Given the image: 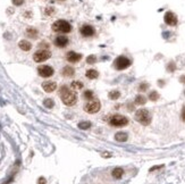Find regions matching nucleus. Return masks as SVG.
I'll use <instances>...</instances> for the list:
<instances>
[{
    "label": "nucleus",
    "instance_id": "obj_1",
    "mask_svg": "<svg viewBox=\"0 0 185 184\" xmlns=\"http://www.w3.org/2000/svg\"><path fill=\"white\" fill-rule=\"evenodd\" d=\"M59 95L61 98V101L64 102V105L66 106H74L75 103L77 102V95L76 93L69 89L68 86L63 85L59 90Z\"/></svg>",
    "mask_w": 185,
    "mask_h": 184
},
{
    "label": "nucleus",
    "instance_id": "obj_8",
    "mask_svg": "<svg viewBox=\"0 0 185 184\" xmlns=\"http://www.w3.org/2000/svg\"><path fill=\"white\" fill-rule=\"evenodd\" d=\"M38 73H39L40 76L42 77H50L53 75L55 71L52 68L51 66L49 65H42V66H39L38 67Z\"/></svg>",
    "mask_w": 185,
    "mask_h": 184
},
{
    "label": "nucleus",
    "instance_id": "obj_7",
    "mask_svg": "<svg viewBox=\"0 0 185 184\" xmlns=\"http://www.w3.org/2000/svg\"><path fill=\"white\" fill-rule=\"evenodd\" d=\"M50 57H51V52L47 49H42V50H38L33 55V60L35 63H42V61L48 60Z\"/></svg>",
    "mask_w": 185,
    "mask_h": 184
},
{
    "label": "nucleus",
    "instance_id": "obj_25",
    "mask_svg": "<svg viewBox=\"0 0 185 184\" xmlns=\"http://www.w3.org/2000/svg\"><path fill=\"white\" fill-rule=\"evenodd\" d=\"M78 129L81 130H87L91 127V123L90 122H81V123H78Z\"/></svg>",
    "mask_w": 185,
    "mask_h": 184
},
{
    "label": "nucleus",
    "instance_id": "obj_27",
    "mask_svg": "<svg viewBox=\"0 0 185 184\" xmlns=\"http://www.w3.org/2000/svg\"><path fill=\"white\" fill-rule=\"evenodd\" d=\"M95 61H97V57L94 55H90L86 58V63L87 64H94Z\"/></svg>",
    "mask_w": 185,
    "mask_h": 184
},
{
    "label": "nucleus",
    "instance_id": "obj_26",
    "mask_svg": "<svg viewBox=\"0 0 185 184\" xmlns=\"http://www.w3.org/2000/svg\"><path fill=\"white\" fill-rule=\"evenodd\" d=\"M149 99H150L151 101H157V100L159 99V93H158L157 91H152V92L149 94Z\"/></svg>",
    "mask_w": 185,
    "mask_h": 184
},
{
    "label": "nucleus",
    "instance_id": "obj_34",
    "mask_svg": "<svg viewBox=\"0 0 185 184\" xmlns=\"http://www.w3.org/2000/svg\"><path fill=\"white\" fill-rule=\"evenodd\" d=\"M59 1H65V0H59Z\"/></svg>",
    "mask_w": 185,
    "mask_h": 184
},
{
    "label": "nucleus",
    "instance_id": "obj_31",
    "mask_svg": "<svg viewBox=\"0 0 185 184\" xmlns=\"http://www.w3.org/2000/svg\"><path fill=\"white\" fill-rule=\"evenodd\" d=\"M181 117H182V120L185 123V106L183 107V109H182V114H181Z\"/></svg>",
    "mask_w": 185,
    "mask_h": 184
},
{
    "label": "nucleus",
    "instance_id": "obj_2",
    "mask_svg": "<svg viewBox=\"0 0 185 184\" xmlns=\"http://www.w3.org/2000/svg\"><path fill=\"white\" fill-rule=\"evenodd\" d=\"M151 120L152 118H151V115L148 109H143L142 108V109L136 110V113H135V120L139 122L140 124L144 125V126L150 124Z\"/></svg>",
    "mask_w": 185,
    "mask_h": 184
},
{
    "label": "nucleus",
    "instance_id": "obj_16",
    "mask_svg": "<svg viewBox=\"0 0 185 184\" xmlns=\"http://www.w3.org/2000/svg\"><path fill=\"white\" fill-rule=\"evenodd\" d=\"M85 76L87 78H90V80H95V78H98L99 76V73H98V71L97 69H87L85 72Z\"/></svg>",
    "mask_w": 185,
    "mask_h": 184
},
{
    "label": "nucleus",
    "instance_id": "obj_24",
    "mask_svg": "<svg viewBox=\"0 0 185 184\" xmlns=\"http://www.w3.org/2000/svg\"><path fill=\"white\" fill-rule=\"evenodd\" d=\"M43 106L47 108H52L53 106H55V102H53V100L50 98H47L44 99V101H43Z\"/></svg>",
    "mask_w": 185,
    "mask_h": 184
},
{
    "label": "nucleus",
    "instance_id": "obj_32",
    "mask_svg": "<svg viewBox=\"0 0 185 184\" xmlns=\"http://www.w3.org/2000/svg\"><path fill=\"white\" fill-rule=\"evenodd\" d=\"M53 12H55V9H53V8H47V9H46V14H47V15H51Z\"/></svg>",
    "mask_w": 185,
    "mask_h": 184
},
{
    "label": "nucleus",
    "instance_id": "obj_17",
    "mask_svg": "<svg viewBox=\"0 0 185 184\" xmlns=\"http://www.w3.org/2000/svg\"><path fill=\"white\" fill-rule=\"evenodd\" d=\"M127 139H128V135L126 132H118L115 134V140L118 142H125L127 141Z\"/></svg>",
    "mask_w": 185,
    "mask_h": 184
},
{
    "label": "nucleus",
    "instance_id": "obj_15",
    "mask_svg": "<svg viewBox=\"0 0 185 184\" xmlns=\"http://www.w3.org/2000/svg\"><path fill=\"white\" fill-rule=\"evenodd\" d=\"M112 177L116 179V180H121L123 175H124V169L121 168V167H117L115 169H112Z\"/></svg>",
    "mask_w": 185,
    "mask_h": 184
},
{
    "label": "nucleus",
    "instance_id": "obj_33",
    "mask_svg": "<svg viewBox=\"0 0 185 184\" xmlns=\"http://www.w3.org/2000/svg\"><path fill=\"white\" fill-rule=\"evenodd\" d=\"M163 167H164V165H160V166H153V167H151V168H150V172H153V171H156V169L163 168Z\"/></svg>",
    "mask_w": 185,
    "mask_h": 184
},
{
    "label": "nucleus",
    "instance_id": "obj_30",
    "mask_svg": "<svg viewBox=\"0 0 185 184\" xmlns=\"http://www.w3.org/2000/svg\"><path fill=\"white\" fill-rule=\"evenodd\" d=\"M38 184H47V180H46L43 176H41V177H39V180H38Z\"/></svg>",
    "mask_w": 185,
    "mask_h": 184
},
{
    "label": "nucleus",
    "instance_id": "obj_22",
    "mask_svg": "<svg viewBox=\"0 0 185 184\" xmlns=\"http://www.w3.org/2000/svg\"><path fill=\"white\" fill-rule=\"evenodd\" d=\"M70 88L73 90H81L83 88V83L81 81H73L70 84Z\"/></svg>",
    "mask_w": 185,
    "mask_h": 184
},
{
    "label": "nucleus",
    "instance_id": "obj_18",
    "mask_svg": "<svg viewBox=\"0 0 185 184\" xmlns=\"http://www.w3.org/2000/svg\"><path fill=\"white\" fill-rule=\"evenodd\" d=\"M74 74H75V69L73 67H70V66H65L63 68V75L65 77H70L73 76Z\"/></svg>",
    "mask_w": 185,
    "mask_h": 184
},
{
    "label": "nucleus",
    "instance_id": "obj_29",
    "mask_svg": "<svg viewBox=\"0 0 185 184\" xmlns=\"http://www.w3.org/2000/svg\"><path fill=\"white\" fill-rule=\"evenodd\" d=\"M12 1H13V4L15 6H22V5L24 4L25 0H12Z\"/></svg>",
    "mask_w": 185,
    "mask_h": 184
},
{
    "label": "nucleus",
    "instance_id": "obj_5",
    "mask_svg": "<svg viewBox=\"0 0 185 184\" xmlns=\"http://www.w3.org/2000/svg\"><path fill=\"white\" fill-rule=\"evenodd\" d=\"M100 108H101V103H100L99 99L98 98H93L89 100L84 105V110L86 113H89V114H95V113H98L100 110Z\"/></svg>",
    "mask_w": 185,
    "mask_h": 184
},
{
    "label": "nucleus",
    "instance_id": "obj_11",
    "mask_svg": "<svg viewBox=\"0 0 185 184\" xmlns=\"http://www.w3.org/2000/svg\"><path fill=\"white\" fill-rule=\"evenodd\" d=\"M55 46L58 48H65L67 44L69 43V40L67 36H65V35H58L56 39H55Z\"/></svg>",
    "mask_w": 185,
    "mask_h": 184
},
{
    "label": "nucleus",
    "instance_id": "obj_14",
    "mask_svg": "<svg viewBox=\"0 0 185 184\" xmlns=\"http://www.w3.org/2000/svg\"><path fill=\"white\" fill-rule=\"evenodd\" d=\"M18 47L21 48L23 51H30L31 48H32V43L29 42L27 40H21L18 42Z\"/></svg>",
    "mask_w": 185,
    "mask_h": 184
},
{
    "label": "nucleus",
    "instance_id": "obj_20",
    "mask_svg": "<svg viewBox=\"0 0 185 184\" xmlns=\"http://www.w3.org/2000/svg\"><path fill=\"white\" fill-rule=\"evenodd\" d=\"M26 35L27 36H30L32 39H35L38 36V31L35 30V29H32V27H29L27 30H26Z\"/></svg>",
    "mask_w": 185,
    "mask_h": 184
},
{
    "label": "nucleus",
    "instance_id": "obj_21",
    "mask_svg": "<svg viewBox=\"0 0 185 184\" xmlns=\"http://www.w3.org/2000/svg\"><path fill=\"white\" fill-rule=\"evenodd\" d=\"M108 97H109V99H111V100H117V99L121 97V92L117 90H112L109 92Z\"/></svg>",
    "mask_w": 185,
    "mask_h": 184
},
{
    "label": "nucleus",
    "instance_id": "obj_4",
    "mask_svg": "<svg viewBox=\"0 0 185 184\" xmlns=\"http://www.w3.org/2000/svg\"><path fill=\"white\" fill-rule=\"evenodd\" d=\"M132 65V60L125 57V56H118L115 61H114V67L117 71H123V69H126L127 67H129Z\"/></svg>",
    "mask_w": 185,
    "mask_h": 184
},
{
    "label": "nucleus",
    "instance_id": "obj_3",
    "mask_svg": "<svg viewBox=\"0 0 185 184\" xmlns=\"http://www.w3.org/2000/svg\"><path fill=\"white\" fill-rule=\"evenodd\" d=\"M52 31L58 33H69L72 31V25L65 19H58L52 24Z\"/></svg>",
    "mask_w": 185,
    "mask_h": 184
},
{
    "label": "nucleus",
    "instance_id": "obj_12",
    "mask_svg": "<svg viewBox=\"0 0 185 184\" xmlns=\"http://www.w3.org/2000/svg\"><path fill=\"white\" fill-rule=\"evenodd\" d=\"M66 59H67V61L74 64V63H77V61H80V60L82 59V55H81V54H77V52L75 51H69L67 52V55H66Z\"/></svg>",
    "mask_w": 185,
    "mask_h": 184
},
{
    "label": "nucleus",
    "instance_id": "obj_28",
    "mask_svg": "<svg viewBox=\"0 0 185 184\" xmlns=\"http://www.w3.org/2000/svg\"><path fill=\"white\" fill-rule=\"evenodd\" d=\"M148 88H149V84H148V83H142V84H140V86H139V90L146 91L148 90Z\"/></svg>",
    "mask_w": 185,
    "mask_h": 184
},
{
    "label": "nucleus",
    "instance_id": "obj_23",
    "mask_svg": "<svg viewBox=\"0 0 185 184\" xmlns=\"http://www.w3.org/2000/svg\"><path fill=\"white\" fill-rule=\"evenodd\" d=\"M83 98L85 99V100H91V99L94 98V93L91 90H85L83 92Z\"/></svg>",
    "mask_w": 185,
    "mask_h": 184
},
{
    "label": "nucleus",
    "instance_id": "obj_19",
    "mask_svg": "<svg viewBox=\"0 0 185 184\" xmlns=\"http://www.w3.org/2000/svg\"><path fill=\"white\" fill-rule=\"evenodd\" d=\"M146 99L144 95H141V94H139L135 97V100H134V103L135 105H138V106H142V105H146Z\"/></svg>",
    "mask_w": 185,
    "mask_h": 184
},
{
    "label": "nucleus",
    "instance_id": "obj_9",
    "mask_svg": "<svg viewBox=\"0 0 185 184\" xmlns=\"http://www.w3.org/2000/svg\"><path fill=\"white\" fill-rule=\"evenodd\" d=\"M80 32H81L82 36H84V38H91V36H93V35L95 34L94 27L92 25H89V24H84V25L81 27Z\"/></svg>",
    "mask_w": 185,
    "mask_h": 184
},
{
    "label": "nucleus",
    "instance_id": "obj_13",
    "mask_svg": "<svg viewBox=\"0 0 185 184\" xmlns=\"http://www.w3.org/2000/svg\"><path fill=\"white\" fill-rule=\"evenodd\" d=\"M42 89L47 93H51L57 89V83L53 81H46L42 83Z\"/></svg>",
    "mask_w": 185,
    "mask_h": 184
},
{
    "label": "nucleus",
    "instance_id": "obj_10",
    "mask_svg": "<svg viewBox=\"0 0 185 184\" xmlns=\"http://www.w3.org/2000/svg\"><path fill=\"white\" fill-rule=\"evenodd\" d=\"M164 21L165 23L169 26H175L177 24V16L173 12H167L165 14V17H164Z\"/></svg>",
    "mask_w": 185,
    "mask_h": 184
},
{
    "label": "nucleus",
    "instance_id": "obj_6",
    "mask_svg": "<svg viewBox=\"0 0 185 184\" xmlns=\"http://www.w3.org/2000/svg\"><path fill=\"white\" fill-rule=\"evenodd\" d=\"M109 124L111 126H115V127H122V126H126L128 124V120L125 116L116 114L109 118Z\"/></svg>",
    "mask_w": 185,
    "mask_h": 184
}]
</instances>
